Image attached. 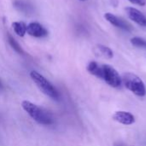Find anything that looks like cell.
Wrapping results in <instances>:
<instances>
[{"instance_id": "cell-10", "label": "cell", "mask_w": 146, "mask_h": 146, "mask_svg": "<svg viewBox=\"0 0 146 146\" xmlns=\"http://www.w3.org/2000/svg\"><path fill=\"white\" fill-rule=\"evenodd\" d=\"M87 71L91 74H92V75H94V76H96V77H98V78H100V75H101V65H99L97 62H94V61H92V62H90L89 63H88V65H87Z\"/></svg>"}, {"instance_id": "cell-3", "label": "cell", "mask_w": 146, "mask_h": 146, "mask_svg": "<svg viewBox=\"0 0 146 146\" xmlns=\"http://www.w3.org/2000/svg\"><path fill=\"white\" fill-rule=\"evenodd\" d=\"M122 81L127 89L139 97H144L146 94L145 86L143 80L135 74L126 73L123 74Z\"/></svg>"}, {"instance_id": "cell-5", "label": "cell", "mask_w": 146, "mask_h": 146, "mask_svg": "<svg viewBox=\"0 0 146 146\" xmlns=\"http://www.w3.org/2000/svg\"><path fill=\"white\" fill-rule=\"evenodd\" d=\"M125 10L130 20L141 27H146V16L140 10L133 7H127Z\"/></svg>"}, {"instance_id": "cell-9", "label": "cell", "mask_w": 146, "mask_h": 146, "mask_svg": "<svg viewBox=\"0 0 146 146\" xmlns=\"http://www.w3.org/2000/svg\"><path fill=\"white\" fill-rule=\"evenodd\" d=\"M13 4L18 11L24 14H30L33 11V4L27 0H15Z\"/></svg>"}, {"instance_id": "cell-18", "label": "cell", "mask_w": 146, "mask_h": 146, "mask_svg": "<svg viewBox=\"0 0 146 146\" xmlns=\"http://www.w3.org/2000/svg\"><path fill=\"white\" fill-rule=\"evenodd\" d=\"M0 88H2V84H1V82H0Z\"/></svg>"}, {"instance_id": "cell-17", "label": "cell", "mask_w": 146, "mask_h": 146, "mask_svg": "<svg viewBox=\"0 0 146 146\" xmlns=\"http://www.w3.org/2000/svg\"><path fill=\"white\" fill-rule=\"evenodd\" d=\"M80 1H82V2H85V1H87V0H80Z\"/></svg>"}, {"instance_id": "cell-1", "label": "cell", "mask_w": 146, "mask_h": 146, "mask_svg": "<svg viewBox=\"0 0 146 146\" xmlns=\"http://www.w3.org/2000/svg\"><path fill=\"white\" fill-rule=\"evenodd\" d=\"M21 107L38 124L45 125V126L53 124L54 121L51 115L47 111H45L44 110L39 108L36 104L29 101L24 100L21 103Z\"/></svg>"}, {"instance_id": "cell-12", "label": "cell", "mask_w": 146, "mask_h": 146, "mask_svg": "<svg viewBox=\"0 0 146 146\" xmlns=\"http://www.w3.org/2000/svg\"><path fill=\"white\" fill-rule=\"evenodd\" d=\"M97 50H98V52L104 56V57H107V58H112L114 56V53H113V50L108 47V46H105V45H103V44H98L97 45Z\"/></svg>"}, {"instance_id": "cell-6", "label": "cell", "mask_w": 146, "mask_h": 146, "mask_svg": "<svg viewBox=\"0 0 146 146\" xmlns=\"http://www.w3.org/2000/svg\"><path fill=\"white\" fill-rule=\"evenodd\" d=\"M104 18L111 25H113L118 28H121V29L125 30V31H131L132 30V26L128 22H127L123 19L119 18L118 16H116L111 13H106L104 15Z\"/></svg>"}, {"instance_id": "cell-2", "label": "cell", "mask_w": 146, "mask_h": 146, "mask_svg": "<svg viewBox=\"0 0 146 146\" xmlns=\"http://www.w3.org/2000/svg\"><path fill=\"white\" fill-rule=\"evenodd\" d=\"M30 77L33 80V82L37 85V86L41 90V92L46 96L50 97L54 100L60 99V93L56 90V88L42 74L38 73L37 71H31Z\"/></svg>"}, {"instance_id": "cell-15", "label": "cell", "mask_w": 146, "mask_h": 146, "mask_svg": "<svg viewBox=\"0 0 146 146\" xmlns=\"http://www.w3.org/2000/svg\"><path fill=\"white\" fill-rule=\"evenodd\" d=\"M128 1L133 4H137L139 6H145L146 3L145 0H128Z\"/></svg>"}, {"instance_id": "cell-11", "label": "cell", "mask_w": 146, "mask_h": 146, "mask_svg": "<svg viewBox=\"0 0 146 146\" xmlns=\"http://www.w3.org/2000/svg\"><path fill=\"white\" fill-rule=\"evenodd\" d=\"M12 27L15 33L20 37H23L27 33V25L22 21H15L12 23Z\"/></svg>"}, {"instance_id": "cell-13", "label": "cell", "mask_w": 146, "mask_h": 146, "mask_svg": "<svg viewBox=\"0 0 146 146\" xmlns=\"http://www.w3.org/2000/svg\"><path fill=\"white\" fill-rule=\"evenodd\" d=\"M7 36H8V42H9V45L12 47V49L14 50H15L17 53H19V54H21V55H23V54H25V52H24V50H22V48L21 47V45L19 44V43L9 34V33H8L7 34Z\"/></svg>"}, {"instance_id": "cell-14", "label": "cell", "mask_w": 146, "mask_h": 146, "mask_svg": "<svg viewBox=\"0 0 146 146\" xmlns=\"http://www.w3.org/2000/svg\"><path fill=\"white\" fill-rule=\"evenodd\" d=\"M130 42L135 47L146 49V39L141 38V37H133L131 38Z\"/></svg>"}, {"instance_id": "cell-4", "label": "cell", "mask_w": 146, "mask_h": 146, "mask_svg": "<svg viewBox=\"0 0 146 146\" xmlns=\"http://www.w3.org/2000/svg\"><path fill=\"white\" fill-rule=\"evenodd\" d=\"M101 75L100 79L104 80L108 85L112 87H119L121 84V78L118 72L110 65H101Z\"/></svg>"}, {"instance_id": "cell-8", "label": "cell", "mask_w": 146, "mask_h": 146, "mask_svg": "<svg viewBox=\"0 0 146 146\" xmlns=\"http://www.w3.org/2000/svg\"><path fill=\"white\" fill-rule=\"evenodd\" d=\"M113 120L122 124V125H132L135 121V117L129 112L127 111H116L113 115Z\"/></svg>"}, {"instance_id": "cell-16", "label": "cell", "mask_w": 146, "mask_h": 146, "mask_svg": "<svg viewBox=\"0 0 146 146\" xmlns=\"http://www.w3.org/2000/svg\"><path fill=\"white\" fill-rule=\"evenodd\" d=\"M114 146H125L122 143H120V142H118V143H115Z\"/></svg>"}, {"instance_id": "cell-7", "label": "cell", "mask_w": 146, "mask_h": 146, "mask_svg": "<svg viewBox=\"0 0 146 146\" xmlns=\"http://www.w3.org/2000/svg\"><path fill=\"white\" fill-rule=\"evenodd\" d=\"M27 33L35 38H43L48 35L47 30L38 22H31L27 26Z\"/></svg>"}]
</instances>
